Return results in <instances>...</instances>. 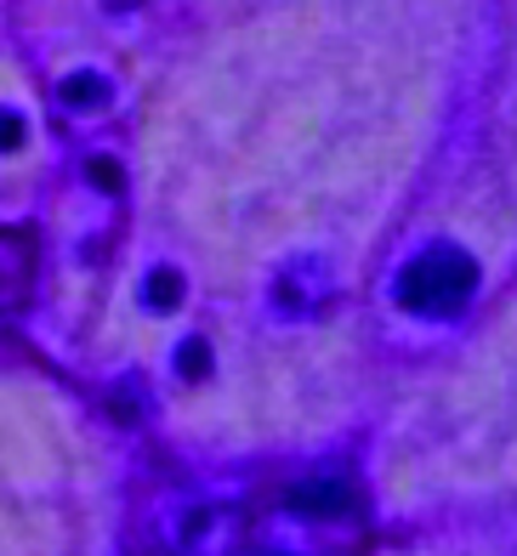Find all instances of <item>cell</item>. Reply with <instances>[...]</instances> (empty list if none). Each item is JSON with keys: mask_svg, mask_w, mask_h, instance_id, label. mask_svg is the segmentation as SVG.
Here are the masks:
<instances>
[{"mask_svg": "<svg viewBox=\"0 0 517 556\" xmlns=\"http://www.w3.org/2000/svg\"><path fill=\"white\" fill-rule=\"evenodd\" d=\"M472 290H478V262L466 250H427L399 278V301L415 313H455Z\"/></svg>", "mask_w": 517, "mask_h": 556, "instance_id": "6da1fadb", "label": "cell"}, {"mask_svg": "<svg viewBox=\"0 0 517 556\" xmlns=\"http://www.w3.org/2000/svg\"><path fill=\"white\" fill-rule=\"evenodd\" d=\"M348 483H313L307 494H295V505L302 511H313V517H336V511H348Z\"/></svg>", "mask_w": 517, "mask_h": 556, "instance_id": "7a4b0ae2", "label": "cell"}]
</instances>
